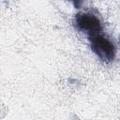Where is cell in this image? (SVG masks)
<instances>
[{"label":"cell","mask_w":120,"mask_h":120,"mask_svg":"<svg viewBox=\"0 0 120 120\" xmlns=\"http://www.w3.org/2000/svg\"><path fill=\"white\" fill-rule=\"evenodd\" d=\"M76 8H80L82 6V4H83V2H84V0H68Z\"/></svg>","instance_id":"3"},{"label":"cell","mask_w":120,"mask_h":120,"mask_svg":"<svg viewBox=\"0 0 120 120\" xmlns=\"http://www.w3.org/2000/svg\"><path fill=\"white\" fill-rule=\"evenodd\" d=\"M92 52L105 63L115 60L117 50L115 43L102 31L87 36Z\"/></svg>","instance_id":"1"},{"label":"cell","mask_w":120,"mask_h":120,"mask_svg":"<svg viewBox=\"0 0 120 120\" xmlns=\"http://www.w3.org/2000/svg\"><path fill=\"white\" fill-rule=\"evenodd\" d=\"M74 27L84 33L86 36L102 31V24L99 18L91 12H79L75 15L73 21Z\"/></svg>","instance_id":"2"}]
</instances>
